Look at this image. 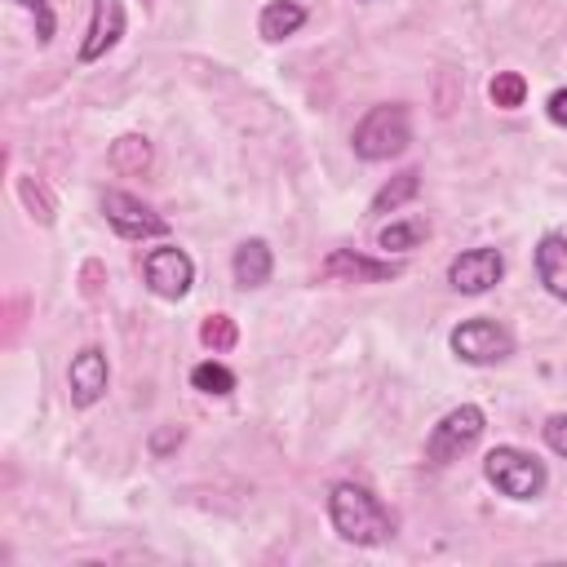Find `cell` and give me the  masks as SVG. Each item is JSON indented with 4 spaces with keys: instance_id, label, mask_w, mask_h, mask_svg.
Segmentation results:
<instances>
[{
    "instance_id": "9c48e42d",
    "label": "cell",
    "mask_w": 567,
    "mask_h": 567,
    "mask_svg": "<svg viewBox=\"0 0 567 567\" xmlns=\"http://www.w3.org/2000/svg\"><path fill=\"white\" fill-rule=\"evenodd\" d=\"M111 385V363H106V350L102 346H84L80 354H71V368H66V394L75 408H93Z\"/></svg>"
},
{
    "instance_id": "cb8c5ba5",
    "label": "cell",
    "mask_w": 567,
    "mask_h": 567,
    "mask_svg": "<svg viewBox=\"0 0 567 567\" xmlns=\"http://www.w3.org/2000/svg\"><path fill=\"white\" fill-rule=\"evenodd\" d=\"M173 447H182V430H177V425H168V430H155V434H151V456H168Z\"/></svg>"
},
{
    "instance_id": "3957f363",
    "label": "cell",
    "mask_w": 567,
    "mask_h": 567,
    "mask_svg": "<svg viewBox=\"0 0 567 567\" xmlns=\"http://www.w3.org/2000/svg\"><path fill=\"white\" fill-rule=\"evenodd\" d=\"M483 478H487L501 496H509V501H536V496L545 492V483H549L545 461H536L532 452L509 447V443H501V447H492V452L483 456Z\"/></svg>"
},
{
    "instance_id": "6da1fadb",
    "label": "cell",
    "mask_w": 567,
    "mask_h": 567,
    "mask_svg": "<svg viewBox=\"0 0 567 567\" xmlns=\"http://www.w3.org/2000/svg\"><path fill=\"white\" fill-rule=\"evenodd\" d=\"M328 523L350 545H385L394 536L390 509L359 483H332L328 492Z\"/></svg>"
},
{
    "instance_id": "8992f818",
    "label": "cell",
    "mask_w": 567,
    "mask_h": 567,
    "mask_svg": "<svg viewBox=\"0 0 567 567\" xmlns=\"http://www.w3.org/2000/svg\"><path fill=\"white\" fill-rule=\"evenodd\" d=\"M142 279H146V288H151L155 297L182 301V297L190 292V284H195V261H190L186 248L159 244V248H151V252L142 257Z\"/></svg>"
},
{
    "instance_id": "e0dca14e",
    "label": "cell",
    "mask_w": 567,
    "mask_h": 567,
    "mask_svg": "<svg viewBox=\"0 0 567 567\" xmlns=\"http://www.w3.org/2000/svg\"><path fill=\"white\" fill-rule=\"evenodd\" d=\"M190 385H195L199 394L226 399V394L235 390V372H230L226 363H217V359H204V363H195V368H190Z\"/></svg>"
},
{
    "instance_id": "d4e9b609",
    "label": "cell",
    "mask_w": 567,
    "mask_h": 567,
    "mask_svg": "<svg viewBox=\"0 0 567 567\" xmlns=\"http://www.w3.org/2000/svg\"><path fill=\"white\" fill-rule=\"evenodd\" d=\"M545 111H549V120H554V124H563V128H567V89H558V93H549V102H545Z\"/></svg>"
},
{
    "instance_id": "5b68a950",
    "label": "cell",
    "mask_w": 567,
    "mask_h": 567,
    "mask_svg": "<svg viewBox=\"0 0 567 567\" xmlns=\"http://www.w3.org/2000/svg\"><path fill=\"white\" fill-rule=\"evenodd\" d=\"M483 425H487V416H483L478 403H461V408L443 412L439 425L425 439V461L430 465H452L461 452H470L483 439Z\"/></svg>"
},
{
    "instance_id": "9a60e30c",
    "label": "cell",
    "mask_w": 567,
    "mask_h": 567,
    "mask_svg": "<svg viewBox=\"0 0 567 567\" xmlns=\"http://www.w3.org/2000/svg\"><path fill=\"white\" fill-rule=\"evenodd\" d=\"M416 190H421V173L416 168H403V173H394L377 195H372V204H368V213H394V208H403L408 199H416Z\"/></svg>"
},
{
    "instance_id": "ac0fdd59",
    "label": "cell",
    "mask_w": 567,
    "mask_h": 567,
    "mask_svg": "<svg viewBox=\"0 0 567 567\" xmlns=\"http://www.w3.org/2000/svg\"><path fill=\"white\" fill-rule=\"evenodd\" d=\"M111 164L120 173H146L151 168V142L137 137V133H124L115 146H111Z\"/></svg>"
},
{
    "instance_id": "ba28073f",
    "label": "cell",
    "mask_w": 567,
    "mask_h": 567,
    "mask_svg": "<svg viewBox=\"0 0 567 567\" xmlns=\"http://www.w3.org/2000/svg\"><path fill=\"white\" fill-rule=\"evenodd\" d=\"M501 275H505V257H501V248H492V244L465 248V252H456V257L447 261V284H452L456 292H465V297H478V292L496 288Z\"/></svg>"
},
{
    "instance_id": "7c38bea8",
    "label": "cell",
    "mask_w": 567,
    "mask_h": 567,
    "mask_svg": "<svg viewBox=\"0 0 567 567\" xmlns=\"http://www.w3.org/2000/svg\"><path fill=\"white\" fill-rule=\"evenodd\" d=\"M536 279L545 284L549 297L567 301V235H558V230L540 235V244H536Z\"/></svg>"
},
{
    "instance_id": "484cf974",
    "label": "cell",
    "mask_w": 567,
    "mask_h": 567,
    "mask_svg": "<svg viewBox=\"0 0 567 567\" xmlns=\"http://www.w3.org/2000/svg\"><path fill=\"white\" fill-rule=\"evenodd\" d=\"M359 4H368V0H359Z\"/></svg>"
},
{
    "instance_id": "44dd1931",
    "label": "cell",
    "mask_w": 567,
    "mask_h": 567,
    "mask_svg": "<svg viewBox=\"0 0 567 567\" xmlns=\"http://www.w3.org/2000/svg\"><path fill=\"white\" fill-rule=\"evenodd\" d=\"M18 9H27L31 18H35V40L40 44H49L53 40V27H58V18H53V9H49V0H13Z\"/></svg>"
},
{
    "instance_id": "277c9868",
    "label": "cell",
    "mask_w": 567,
    "mask_h": 567,
    "mask_svg": "<svg viewBox=\"0 0 567 567\" xmlns=\"http://www.w3.org/2000/svg\"><path fill=\"white\" fill-rule=\"evenodd\" d=\"M447 346H452V354L461 363H474V368H492V363H501V359L514 354L509 328L496 323V319H487V315H474V319L456 323L452 337H447Z\"/></svg>"
},
{
    "instance_id": "30bf717a",
    "label": "cell",
    "mask_w": 567,
    "mask_h": 567,
    "mask_svg": "<svg viewBox=\"0 0 567 567\" xmlns=\"http://www.w3.org/2000/svg\"><path fill=\"white\" fill-rule=\"evenodd\" d=\"M124 35V4L120 0H93V18L89 31L80 40V62H97L106 58Z\"/></svg>"
},
{
    "instance_id": "8fae6325",
    "label": "cell",
    "mask_w": 567,
    "mask_h": 567,
    "mask_svg": "<svg viewBox=\"0 0 567 567\" xmlns=\"http://www.w3.org/2000/svg\"><path fill=\"white\" fill-rule=\"evenodd\" d=\"M399 270H403L399 261H372V257H359V252H350V248H337V252L323 261V275L350 279V284H385V279H394Z\"/></svg>"
},
{
    "instance_id": "2e32d148",
    "label": "cell",
    "mask_w": 567,
    "mask_h": 567,
    "mask_svg": "<svg viewBox=\"0 0 567 567\" xmlns=\"http://www.w3.org/2000/svg\"><path fill=\"white\" fill-rule=\"evenodd\" d=\"M425 235H430L425 217H403V221H390V226L377 230V248H385V252H412V248L425 244Z\"/></svg>"
},
{
    "instance_id": "603a6c76",
    "label": "cell",
    "mask_w": 567,
    "mask_h": 567,
    "mask_svg": "<svg viewBox=\"0 0 567 567\" xmlns=\"http://www.w3.org/2000/svg\"><path fill=\"white\" fill-rule=\"evenodd\" d=\"M18 195H22V204L31 208V217H35V204H40V208H44V221H53V204H49V195H44L31 177H22V182H18Z\"/></svg>"
},
{
    "instance_id": "4fadbf2b",
    "label": "cell",
    "mask_w": 567,
    "mask_h": 567,
    "mask_svg": "<svg viewBox=\"0 0 567 567\" xmlns=\"http://www.w3.org/2000/svg\"><path fill=\"white\" fill-rule=\"evenodd\" d=\"M270 270H275V252H270V244L266 239H244L239 248H235V257H230V275H235V284L248 292V288H261L266 279H270Z\"/></svg>"
},
{
    "instance_id": "d6986e66",
    "label": "cell",
    "mask_w": 567,
    "mask_h": 567,
    "mask_svg": "<svg viewBox=\"0 0 567 567\" xmlns=\"http://www.w3.org/2000/svg\"><path fill=\"white\" fill-rule=\"evenodd\" d=\"M487 97L501 106V111H518L527 102V80L518 71H496L492 84H487Z\"/></svg>"
},
{
    "instance_id": "5bb4252c",
    "label": "cell",
    "mask_w": 567,
    "mask_h": 567,
    "mask_svg": "<svg viewBox=\"0 0 567 567\" xmlns=\"http://www.w3.org/2000/svg\"><path fill=\"white\" fill-rule=\"evenodd\" d=\"M301 27H306V4H301V0H270V4H261V13H257V35L270 40V44L297 35Z\"/></svg>"
},
{
    "instance_id": "7a4b0ae2",
    "label": "cell",
    "mask_w": 567,
    "mask_h": 567,
    "mask_svg": "<svg viewBox=\"0 0 567 567\" xmlns=\"http://www.w3.org/2000/svg\"><path fill=\"white\" fill-rule=\"evenodd\" d=\"M408 142H412V120H408V106H403V102H381V106H372V111L354 124V133H350L354 155L368 159V164L403 155Z\"/></svg>"
},
{
    "instance_id": "ffe728a7",
    "label": "cell",
    "mask_w": 567,
    "mask_h": 567,
    "mask_svg": "<svg viewBox=\"0 0 567 567\" xmlns=\"http://www.w3.org/2000/svg\"><path fill=\"white\" fill-rule=\"evenodd\" d=\"M199 341H204L213 354H221V350H235L239 328H235V319H230V315H208V319L199 323Z\"/></svg>"
},
{
    "instance_id": "7402d4cb",
    "label": "cell",
    "mask_w": 567,
    "mask_h": 567,
    "mask_svg": "<svg viewBox=\"0 0 567 567\" xmlns=\"http://www.w3.org/2000/svg\"><path fill=\"white\" fill-rule=\"evenodd\" d=\"M540 434H545V447H549L554 456H567V412H554V416L540 425Z\"/></svg>"
},
{
    "instance_id": "52a82bcc",
    "label": "cell",
    "mask_w": 567,
    "mask_h": 567,
    "mask_svg": "<svg viewBox=\"0 0 567 567\" xmlns=\"http://www.w3.org/2000/svg\"><path fill=\"white\" fill-rule=\"evenodd\" d=\"M102 217L120 239H164L168 235V221L128 190H106L102 195Z\"/></svg>"
}]
</instances>
